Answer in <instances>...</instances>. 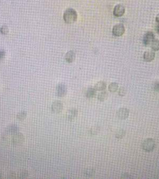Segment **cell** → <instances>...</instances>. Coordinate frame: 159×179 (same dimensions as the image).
I'll list each match as a JSON object with an SVG mask.
<instances>
[{
	"label": "cell",
	"instance_id": "obj_1",
	"mask_svg": "<svg viewBox=\"0 0 159 179\" xmlns=\"http://www.w3.org/2000/svg\"><path fill=\"white\" fill-rule=\"evenodd\" d=\"M77 14L75 10L73 9H67L65 11L63 15V19L65 22L67 24H73L77 21Z\"/></svg>",
	"mask_w": 159,
	"mask_h": 179
},
{
	"label": "cell",
	"instance_id": "obj_2",
	"mask_svg": "<svg viewBox=\"0 0 159 179\" xmlns=\"http://www.w3.org/2000/svg\"><path fill=\"white\" fill-rule=\"evenodd\" d=\"M155 146L156 143L154 140L152 138H147L145 140L142 145L143 149L147 152L152 151L155 148Z\"/></svg>",
	"mask_w": 159,
	"mask_h": 179
},
{
	"label": "cell",
	"instance_id": "obj_3",
	"mask_svg": "<svg viewBox=\"0 0 159 179\" xmlns=\"http://www.w3.org/2000/svg\"><path fill=\"white\" fill-rule=\"evenodd\" d=\"M125 28L122 24H116L113 28L112 33L113 36L116 37H120L125 33Z\"/></svg>",
	"mask_w": 159,
	"mask_h": 179
},
{
	"label": "cell",
	"instance_id": "obj_4",
	"mask_svg": "<svg viewBox=\"0 0 159 179\" xmlns=\"http://www.w3.org/2000/svg\"><path fill=\"white\" fill-rule=\"evenodd\" d=\"M13 135V136L12 138V143L13 145H20L24 143L25 138L23 134L18 132Z\"/></svg>",
	"mask_w": 159,
	"mask_h": 179
},
{
	"label": "cell",
	"instance_id": "obj_5",
	"mask_svg": "<svg viewBox=\"0 0 159 179\" xmlns=\"http://www.w3.org/2000/svg\"><path fill=\"white\" fill-rule=\"evenodd\" d=\"M67 86L64 84H59L56 86V93L58 97H64L67 94Z\"/></svg>",
	"mask_w": 159,
	"mask_h": 179
},
{
	"label": "cell",
	"instance_id": "obj_6",
	"mask_svg": "<svg viewBox=\"0 0 159 179\" xmlns=\"http://www.w3.org/2000/svg\"><path fill=\"white\" fill-rule=\"evenodd\" d=\"M155 39V37L154 33L151 31H148L147 33H145L143 39V42L144 45L149 46L151 45L153 40Z\"/></svg>",
	"mask_w": 159,
	"mask_h": 179
},
{
	"label": "cell",
	"instance_id": "obj_7",
	"mask_svg": "<svg viewBox=\"0 0 159 179\" xmlns=\"http://www.w3.org/2000/svg\"><path fill=\"white\" fill-rule=\"evenodd\" d=\"M63 109V104L59 100H56L53 103L52 105V111L56 114H59L62 112Z\"/></svg>",
	"mask_w": 159,
	"mask_h": 179
},
{
	"label": "cell",
	"instance_id": "obj_8",
	"mask_svg": "<svg viewBox=\"0 0 159 179\" xmlns=\"http://www.w3.org/2000/svg\"><path fill=\"white\" fill-rule=\"evenodd\" d=\"M125 12V8L122 4H119L116 5L113 9V15L117 17H122L124 15Z\"/></svg>",
	"mask_w": 159,
	"mask_h": 179
},
{
	"label": "cell",
	"instance_id": "obj_9",
	"mask_svg": "<svg viewBox=\"0 0 159 179\" xmlns=\"http://www.w3.org/2000/svg\"><path fill=\"white\" fill-rule=\"evenodd\" d=\"M117 116L120 120H126L129 115V111L126 108H120L117 112Z\"/></svg>",
	"mask_w": 159,
	"mask_h": 179
},
{
	"label": "cell",
	"instance_id": "obj_10",
	"mask_svg": "<svg viewBox=\"0 0 159 179\" xmlns=\"http://www.w3.org/2000/svg\"><path fill=\"white\" fill-rule=\"evenodd\" d=\"M78 116V110L76 109H72L68 111L66 117L67 120L70 121H74Z\"/></svg>",
	"mask_w": 159,
	"mask_h": 179
},
{
	"label": "cell",
	"instance_id": "obj_11",
	"mask_svg": "<svg viewBox=\"0 0 159 179\" xmlns=\"http://www.w3.org/2000/svg\"><path fill=\"white\" fill-rule=\"evenodd\" d=\"M156 56V53L153 51H147L144 52L143 58L144 61L150 62L153 61Z\"/></svg>",
	"mask_w": 159,
	"mask_h": 179
},
{
	"label": "cell",
	"instance_id": "obj_12",
	"mask_svg": "<svg viewBox=\"0 0 159 179\" xmlns=\"http://www.w3.org/2000/svg\"><path fill=\"white\" fill-rule=\"evenodd\" d=\"M75 58H76L75 54L73 51H70L67 52V53L65 54V61L69 63L73 62L74 60H75Z\"/></svg>",
	"mask_w": 159,
	"mask_h": 179
},
{
	"label": "cell",
	"instance_id": "obj_13",
	"mask_svg": "<svg viewBox=\"0 0 159 179\" xmlns=\"http://www.w3.org/2000/svg\"><path fill=\"white\" fill-rule=\"evenodd\" d=\"M107 87L106 83L103 81H100L95 85L94 88L97 91H104Z\"/></svg>",
	"mask_w": 159,
	"mask_h": 179
},
{
	"label": "cell",
	"instance_id": "obj_14",
	"mask_svg": "<svg viewBox=\"0 0 159 179\" xmlns=\"http://www.w3.org/2000/svg\"><path fill=\"white\" fill-rule=\"evenodd\" d=\"M6 131L8 134H14L18 132L19 131V127L16 125H10L8 127H7Z\"/></svg>",
	"mask_w": 159,
	"mask_h": 179
},
{
	"label": "cell",
	"instance_id": "obj_15",
	"mask_svg": "<svg viewBox=\"0 0 159 179\" xmlns=\"http://www.w3.org/2000/svg\"><path fill=\"white\" fill-rule=\"evenodd\" d=\"M96 95L97 91L95 88H89L86 92V96L88 98H93L95 97Z\"/></svg>",
	"mask_w": 159,
	"mask_h": 179
},
{
	"label": "cell",
	"instance_id": "obj_16",
	"mask_svg": "<svg viewBox=\"0 0 159 179\" xmlns=\"http://www.w3.org/2000/svg\"><path fill=\"white\" fill-rule=\"evenodd\" d=\"M95 171L93 169L88 168V169H86L84 170L83 175L86 177H92L95 176Z\"/></svg>",
	"mask_w": 159,
	"mask_h": 179
},
{
	"label": "cell",
	"instance_id": "obj_17",
	"mask_svg": "<svg viewBox=\"0 0 159 179\" xmlns=\"http://www.w3.org/2000/svg\"><path fill=\"white\" fill-rule=\"evenodd\" d=\"M108 97V94L107 91H102L98 95V100L100 102H104L107 100Z\"/></svg>",
	"mask_w": 159,
	"mask_h": 179
},
{
	"label": "cell",
	"instance_id": "obj_18",
	"mask_svg": "<svg viewBox=\"0 0 159 179\" xmlns=\"http://www.w3.org/2000/svg\"><path fill=\"white\" fill-rule=\"evenodd\" d=\"M27 116V113L25 111H22L17 114V118L20 121H24Z\"/></svg>",
	"mask_w": 159,
	"mask_h": 179
},
{
	"label": "cell",
	"instance_id": "obj_19",
	"mask_svg": "<svg viewBox=\"0 0 159 179\" xmlns=\"http://www.w3.org/2000/svg\"><path fill=\"white\" fill-rule=\"evenodd\" d=\"M151 46L154 51H159V40L158 39H154L153 40L152 44H151Z\"/></svg>",
	"mask_w": 159,
	"mask_h": 179
},
{
	"label": "cell",
	"instance_id": "obj_20",
	"mask_svg": "<svg viewBox=\"0 0 159 179\" xmlns=\"http://www.w3.org/2000/svg\"><path fill=\"white\" fill-rule=\"evenodd\" d=\"M118 88V84L116 82L111 83L108 87L109 91L111 93H115L116 91H117Z\"/></svg>",
	"mask_w": 159,
	"mask_h": 179
},
{
	"label": "cell",
	"instance_id": "obj_21",
	"mask_svg": "<svg viewBox=\"0 0 159 179\" xmlns=\"http://www.w3.org/2000/svg\"><path fill=\"white\" fill-rule=\"evenodd\" d=\"M126 134V131L124 129H120L117 131L115 134V136L118 139H122L123 137H125Z\"/></svg>",
	"mask_w": 159,
	"mask_h": 179
},
{
	"label": "cell",
	"instance_id": "obj_22",
	"mask_svg": "<svg viewBox=\"0 0 159 179\" xmlns=\"http://www.w3.org/2000/svg\"><path fill=\"white\" fill-rule=\"evenodd\" d=\"M100 127H99L98 126H95L91 128L89 132L91 135L95 136V135H97L100 132Z\"/></svg>",
	"mask_w": 159,
	"mask_h": 179
},
{
	"label": "cell",
	"instance_id": "obj_23",
	"mask_svg": "<svg viewBox=\"0 0 159 179\" xmlns=\"http://www.w3.org/2000/svg\"><path fill=\"white\" fill-rule=\"evenodd\" d=\"M0 31L3 35H7L9 32V29L6 26H3L1 28Z\"/></svg>",
	"mask_w": 159,
	"mask_h": 179
},
{
	"label": "cell",
	"instance_id": "obj_24",
	"mask_svg": "<svg viewBox=\"0 0 159 179\" xmlns=\"http://www.w3.org/2000/svg\"><path fill=\"white\" fill-rule=\"evenodd\" d=\"M126 94V91L125 88L124 87H120L119 88V91H118V94L120 96H124Z\"/></svg>",
	"mask_w": 159,
	"mask_h": 179
},
{
	"label": "cell",
	"instance_id": "obj_25",
	"mask_svg": "<svg viewBox=\"0 0 159 179\" xmlns=\"http://www.w3.org/2000/svg\"><path fill=\"white\" fill-rule=\"evenodd\" d=\"M6 57V52L3 50L0 51V60H2Z\"/></svg>",
	"mask_w": 159,
	"mask_h": 179
},
{
	"label": "cell",
	"instance_id": "obj_26",
	"mask_svg": "<svg viewBox=\"0 0 159 179\" xmlns=\"http://www.w3.org/2000/svg\"><path fill=\"white\" fill-rule=\"evenodd\" d=\"M28 176V173L27 171H24L22 172L20 174V178H26Z\"/></svg>",
	"mask_w": 159,
	"mask_h": 179
},
{
	"label": "cell",
	"instance_id": "obj_27",
	"mask_svg": "<svg viewBox=\"0 0 159 179\" xmlns=\"http://www.w3.org/2000/svg\"><path fill=\"white\" fill-rule=\"evenodd\" d=\"M154 88H155V89L157 91H159V82H158V83H156V85H155V87H154Z\"/></svg>",
	"mask_w": 159,
	"mask_h": 179
},
{
	"label": "cell",
	"instance_id": "obj_28",
	"mask_svg": "<svg viewBox=\"0 0 159 179\" xmlns=\"http://www.w3.org/2000/svg\"><path fill=\"white\" fill-rule=\"evenodd\" d=\"M156 21L159 24V13L156 16Z\"/></svg>",
	"mask_w": 159,
	"mask_h": 179
},
{
	"label": "cell",
	"instance_id": "obj_29",
	"mask_svg": "<svg viewBox=\"0 0 159 179\" xmlns=\"http://www.w3.org/2000/svg\"><path fill=\"white\" fill-rule=\"evenodd\" d=\"M156 32H157L158 33H159V24H158V25H156Z\"/></svg>",
	"mask_w": 159,
	"mask_h": 179
}]
</instances>
